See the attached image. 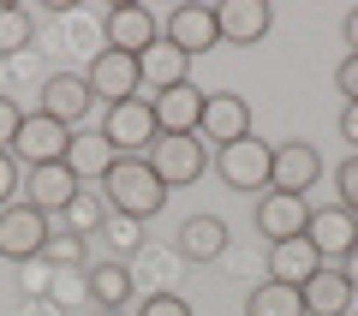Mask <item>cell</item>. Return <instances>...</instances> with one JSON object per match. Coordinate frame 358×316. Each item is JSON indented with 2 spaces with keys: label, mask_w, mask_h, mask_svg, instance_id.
<instances>
[{
  "label": "cell",
  "mask_w": 358,
  "mask_h": 316,
  "mask_svg": "<svg viewBox=\"0 0 358 316\" xmlns=\"http://www.w3.org/2000/svg\"><path fill=\"white\" fill-rule=\"evenodd\" d=\"M102 197H108L114 215L150 221V215H162L167 185L155 179V167L143 161V155H114V167H108V179H102Z\"/></svg>",
  "instance_id": "6da1fadb"
},
{
  "label": "cell",
  "mask_w": 358,
  "mask_h": 316,
  "mask_svg": "<svg viewBox=\"0 0 358 316\" xmlns=\"http://www.w3.org/2000/svg\"><path fill=\"white\" fill-rule=\"evenodd\" d=\"M143 161L155 167V179H162L167 191H179V185H197V179H203V167H209V143L197 138V131H192V138H155Z\"/></svg>",
  "instance_id": "7a4b0ae2"
},
{
  "label": "cell",
  "mask_w": 358,
  "mask_h": 316,
  "mask_svg": "<svg viewBox=\"0 0 358 316\" xmlns=\"http://www.w3.org/2000/svg\"><path fill=\"white\" fill-rule=\"evenodd\" d=\"M268 167H275V143H263L257 131L227 143V150H215V173L233 191H268Z\"/></svg>",
  "instance_id": "3957f363"
},
{
  "label": "cell",
  "mask_w": 358,
  "mask_h": 316,
  "mask_svg": "<svg viewBox=\"0 0 358 316\" xmlns=\"http://www.w3.org/2000/svg\"><path fill=\"white\" fill-rule=\"evenodd\" d=\"M42 245H48V215H42L36 203H6L0 209V257H13V263H36Z\"/></svg>",
  "instance_id": "277c9868"
},
{
  "label": "cell",
  "mask_w": 358,
  "mask_h": 316,
  "mask_svg": "<svg viewBox=\"0 0 358 316\" xmlns=\"http://www.w3.org/2000/svg\"><path fill=\"white\" fill-rule=\"evenodd\" d=\"M197 138L215 143V150L251 138V101H245L239 89H209L203 96V120H197Z\"/></svg>",
  "instance_id": "5b68a950"
},
{
  "label": "cell",
  "mask_w": 358,
  "mask_h": 316,
  "mask_svg": "<svg viewBox=\"0 0 358 316\" xmlns=\"http://www.w3.org/2000/svg\"><path fill=\"white\" fill-rule=\"evenodd\" d=\"M84 84H90V96L96 101H108V108H120V101H131L143 89V72H138V54H120V48H102L96 60H90V72H84Z\"/></svg>",
  "instance_id": "8992f818"
},
{
  "label": "cell",
  "mask_w": 358,
  "mask_h": 316,
  "mask_svg": "<svg viewBox=\"0 0 358 316\" xmlns=\"http://www.w3.org/2000/svg\"><path fill=\"white\" fill-rule=\"evenodd\" d=\"M102 138H108V150H114V155H150V143L162 138V131H155L150 101H143V96H131V101H120V108H108Z\"/></svg>",
  "instance_id": "52a82bcc"
},
{
  "label": "cell",
  "mask_w": 358,
  "mask_h": 316,
  "mask_svg": "<svg viewBox=\"0 0 358 316\" xmlns=\"http://www.w3.org/2000/svg\"><path fill=\"white\" fill-rule=\"evenodd\" d=\"M66 150H72V126L48 120L42 108H36V114H24V126H18V138H13V161L48 167V161H66Z\"/></svg>",
  "instance_id": "ba28073f"
},
{
  "label": "cell",
  "mask_w": 358,
  "mask_h": 316,
  "mask_svg": "<svg viewBox=\"0 0 358 316\" xmlns=\"http://www.w3.org/2000/svg\"><path fill=\"white\" fill-rule=\"evenodd\" d=\"M305 239L317 245L322 263H346V257L358 251V215H352V209H341V203H329V209H310Z\"/></svg>",
  "instance_id": "9c48e42d"
},
{
  "label": "cell",
  "mask_w": 358,
  "mask_h": 316,
  "mask_svg": "<svg viewBox=\"0 0 358 316\" xmlns=\"http://www.w3.org/2000/svg\"><path fill=\"white\" fill-rule=\"evenodd\" d=\"M162 36L173 42L185 60H197V54H209V48H221V24H215V6H173L167 13V24H162Z\"/></svg>",
  "instance_id": "30bf717a"
},
{
  "label": "cell",
  "mask_w": 358,
  "mask_h": 316,
  "mask_svg": "<svg viewBox=\"0 0 358 316\" xmlns=\"http://www.w3.org/2000/svg\"><path fill=\"white\" fill-rule=\"evenodd\" d=\"M203 96H209V89H197L192 78H185V84H173V89H162V96H150L155 131H162V138H192L197 120H203Z\"/></svg>",
  "instance_id": "8fae6325"
},
{
  "label": "cell",
  "mask_w": 358,
  "mask_h": 316,
  "mask_svg": "<svg viewBox=\"0 0 358 316\" xmlns=\"http://www.w3.org/2000/svg\"><path fill=\"white\" fill-rule=\"evenodd\" d=\"M78 173L66 161H48V167H24V203H36L42 215H66L72 209V197H78Z\"/></svg>",
  "instance_id": "7c38bea8"
},
{
  "label": "cell",
  "mask_w": 358,
  "mask_h": 316,
  "mask_svg": "<svg viewBox=\"0 0 358 316\" xmlns=\"http://www.w3.org/2000/svg\"><path fill=\"white\" fill-rule=\"evenodd\" d=\"M305 221H310L305 197H293V191H263V203H257V233H263L268 245L305 239Z\"/></svg>",
  "instance_id": "4fadbf2b"
},
{
  "label": "cell",
  "mask_w": 358,
  "mask_h": 316,
  "mask_svg": "<svg viewBox=\"0 0 358 316\" xmlns=\"http://www.w3.org/2000/svg\"><path fill=\"white\" fill-rule=\"evenodd\" d=\"M322 179V155L310 143H275V167H268V191H293L305 197L310 185Z\"/></svg>",
  "instance_id": "5bb4252c"
},
{
  "label": "cell",
  "mask_w": 358,
  "mask_h": 316,
  "mask_svg": "<svg viewBox=\"0 0 358 316\" xmlns=\"http://www.w3.org/2000/svg\"><path fill=\"white\" fill-rule=\"evenodd\" d=\"M299 299H305V316H352V280L341 275V263H322L317 275L299 287Z\"/></svg>",
  "instance_id": "9a60e30c"
},
{
  "label": "cell",
  "mask_w": 358,
  "mask_h": 316,
  "mask_svg": "<svg viewBox=\"0 0 358 316\" xmlns=\"http://www.w3.org/2000/svg\"><path fill=\"white\" fill-rule=\"evenodd\" d=\"M215 24H221V42L251 48V42L268 36L275 13H268V0H221V6H215Z\"/></svg>",
  "instance_id": "2e32d148"
},
{
  "label": "cell",
  "mask_w": 358,
  "mask_h": 316,
  "mask_svg": "<svg viewBox=\"0 0 358 316\" xmlns=\"http://www.w3.org/2000/svg\"><path fill=\"white\" fill-rule=\"evenodd\" d=\"M90 108H96V96H90L84 72H54L48 84H42V114L60 120V126H78Z\"/></svg>",
  "instance_id": "e0dca14e"
},
{
  "label": "cell",
  "mask_w": 358,
  "mask_h": 316,
  "mask_svg": "<svg viewBox=\"0 0 358 316\" xmlns=\"http://www.w3.org/2000/svg\"><path fill=\"white\" fill-rule=\"evenodd\" d=\"M155 36H162V24H155V13H150V6H138V0H126V6H114V13H108V48L143 54Z\"/></svg>",
  "instance_id": "ac0fdd59"
},
{
  "label": "cell",
  "mask_w": 358,
  "mask_h": 316,
  "mask_svg": "<svg viewBox=\"0 0 358 316\" xmlns=\"http://www.w3.org/2000/svg\"><path fill=\"white\" fill-rule=\"evenodd\" d=\"M317 268H322V257H317V245H310V239L268 245V280H281V287H305Z\"/></svg>",
  "instance_id": "d6986e66"
},
{
  "label": "cell",
  "mask_w": 358,
  "mask_h": 316,
  "mask_svg": "<svg viewBox=\"0 0 358 316\" xmlns=\"http://www.w3.org/2000/svg\"><path fill=\"white\" fill-rule=\"evenodd\" d=\"M138 72H143V84H150L155 96H162V89L185 84V72H192V60H185V54H179L173 42H167V36H155L150 48L138 54Z\"/></svg>",
  "instance_id": "ffe728a7"
},
{
  "label": "cell",
  "mask_w": 358,
  "mask_h": 316,
  "mask_svg": "<svg viewBox=\"0 0 358 316\" xmlns=\"http://www.w3.org/2000/svg\"><path fill=\"white\" fill-rule=\"evenodd\" d=\"M221 251H227V221L221 215H192L179 227V257L185 263H215Z\"/></svg>",
  "instance_id": "44dd1931"
},
{
  "label": "cell",
  "mask_w": 358,
  "mask_h": 316,
  "mask_svg": "<svg viewBox=\"0 0 358 316\" xmlns=\"http://www.w3.org/2000/svg\"><path fill=\"white\" fill-rule=\"evenodd\" d=\"M66 167L78 173V185H84V179H96V185H102V179H108V167H114V150H108V138H102V131H96V138H90V131H72Z\"/></svg>",
  "instance_id": "7402d4cb"
},
{
  "label": "cell",
  "mask_w": 358,
  "mask_h": 316,
  "mask_svg": "<svg viewBox=\"0 0 358 316\" xmlns=\"http://www.w3.org/2000/svg\"><path fill=\"white\" fill-rule=\"evenodd\" d=\"M84 287H90V299H96V310H120V304L131 299V268L120 263H90V275H84Z\"/></svg>",
  "instance_id": "603a6c76"
},
{
  "label": "cell",
  "mask_w": 358,
  "mask_h": 316,
  "mask_svg": "<svg viewBox=\"0 0 358 316\" xmlns=\"http://www.w3.org/2000/svg\"><path fill=\"white\" fill-rule=\"evenodd\" d=\"M245 316H305V299H299V287L263 280V287L245 299Z\"/></svg>",
  "instance_id": "cb8c5ba5"
},
{
  "label": "cell",
  "mask_w": 358,
  "mask_h": 316,
  "mask_svg": "<svg viewBox=\"0 0 358 316\" xmlns=\"http://www.w3.org/2000/svg\"><path fill=\"white\" fill-rule=\"evenodd\" d=\"M30 13L24 6H0V54H24L30 48Z\"/></svg>",
  "instance_id": "d4e9b609"
},
{
  "label": "cell",
  "mask_w": 358,
  "mask_h": 316,
  "mask_svg": "<svg viewBox=\"0 0 358 316\" xmlns=\"http://www.w3.org/2000/svg\"><path fill=\"white\" fill-rule=\"evenodd\" d=\"M42 257L48 263H84V233H48V245H42Z\"/></svg>",
  "instance_id": "484cf974"
},
{
  "label": "cell",
  "mask_w": 358,
  "mask_h": 316,
  "mask_svg": "<svg viewBox=\"0 0 358 316\" xmlns=\"http://www.w3.org/2000/svg\"><path fill=\"white\" fill-rule=\"evenodd\" d=\"M334 185H341V209L358 215V155H346V161L334 167Z\"/></svg>",
  "instance_id": "4316f807"
},
{
  "label": "cell",
  "mask_w": 358,
  "mask_h": 316,
  "mask_svg": "<svg viewBox=\"0 0 358 316\" xmlns=\"http://www.w3.org/2000/svg\"><path fill=\"white\" fill-rule=\"evenodd\" d=\"M18 126H24V108H18L13 96H0V150L13 155V138H18Z\"/></svg>",
  "instance_id": "83f0119b"
},
{
  "label": "cell",
  "mask_w": 358,
  "mask_h": 316,
  "mask_svg": "<svg viewBox=\"0 0 358 316\" xmlns=\"http://www.w3.org/2000/svg\"><path fill=\"white\" fill-rule=\"evenodd\" d=\"M138 316H192V304L179 299V292H150V299H143V310Z\"/></svg>",
  "instance_id": "f1b7e54d"
},
{
  "label": "cell",
  "mask_w": 358,
  "mask_h": 316,
  "mask_svg": "<svg viewBox=\"0 0 358 316\" xmlns=\"http://www.w3.org/2000/svg\"><path fill=\"white\" fill-rule=\"evenodd\" d=\"M18 191H24V173H18L13 155L0 150V209H6V203H18Z\"/></svg>",
  "instance_id": "f546056e"
},
{
  "label": "cell",
  "mask_w": 358,
  "mask_h": 316,
  "mask_svg": "<svg viewBox=\"0 0 358 316\" xmlns=\"http://www.w3.org/2000/svg\"><path fill=\"white\" fill-rule=\"evenodd\" d=\"M138 233H143V221H131V215H108V239H114L120 251H138Z\"/></svg>",
  "instance_id": "4dcf8cb0"
},
{
  "label": "cell",
  "mask_w": 358,
  "mask_h": 316,
  "mask_svg": "<svg viewBox=\"0 0 358 316\" xmlns=\"http://www.w3.org/2000/svg\"><path fill=\"white\" fill-rule=\"evenodd\" d=\"M334 84H341V96H346V101H358V54H346V60H341Z\"/></svg>",
  "instance_id": "1f68e13d"
},
{
  "label": "cell",
  "mask_w": 358,
  "mask_h": 316,
  "mask_svg": "<svg viewBox=\"0 0 358 316\" xmlns=\"http://www.w3.org/2000/svg\"><path fill=\"white\" fill-rule=\"evenodd\" d=\"M341 138L358 150V101H346V108H341Z\"/></svg>",
  "instance_id": "d6a6232c"
},
{
  "label": "cell",
  "mask_w": 358,
  "mask_h": 316,
  "mask_svg": "<svg viewBox=\"0 0 358 316\" xmlns=\"http://www.w3.org/2000/svg\"><path fill=\"white\" fill-rule=\"evenodd\" d=\"M346 48L358 54V6H352V13H346Z\"/></svg>",
  "instance_id": "836d02e7"
},
{
  "label": "cell",
  "mask_w": 358,
  "mask_h": 316,
  "mask_svg": "<svg viewBox=\"0 0 358 316\" xmlns=\"http://www.w3.org/2000/svg\"><path fill=\"white\" fill-rule=\"evenodd\" d=\"M341 275L352 280V292H358V251H352V257H346V263H341Z\"/></svg>",
  "instance_id": "e575fe53"
},
{
  "label": "cell",
  "mask_w": 358,
  "mask_h": 316,
  "mask_svg": "<svg viewBox=\"0 0 358 316\" xmlns=\"http://www.w3.org/2000/svg\"><path fill=\"white\" fill-rule=\"evenodd\" d=\"M102 316H114V310H102Z\"/></svg>",
  "instance_id": "d590c367"
}]
</instances>
